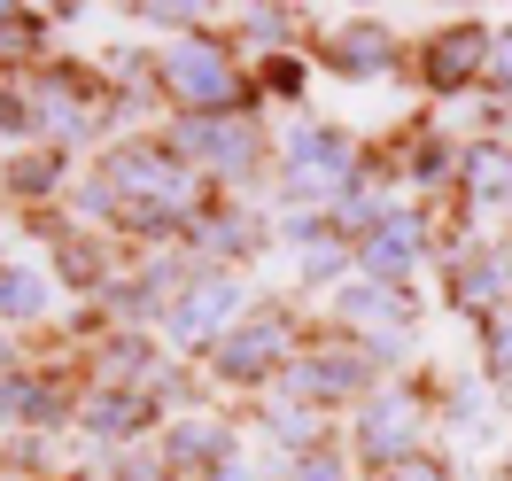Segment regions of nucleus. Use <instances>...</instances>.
<instances>
[{
  "instance_id": "nucleus-1",
  "label": "nucleus",
  "mask_w": 512,
  "mask_h": 481,
  "mask_svg": "<svg viewBox=\"0 0 512 481\" xmlns=\"http://www.w3.org/2000/svg\"><path fill=\"white\" fill-rule=\"evenodd\" d=\"M101 179L125 202V225L140 233H194L202 218V171L171 140H125L117 156H101Z\"/></svg>"
},
{
  "instance_id": "nucleus-2",
  "label": "nucleus",
  "mask_w": 512,
  "mask_h": 481,
  "mask_svg": "<svg viewBox=\"0 0 512 481\" xmlns=\"http://www.w3.org/2000/svg\"><path fill=\"white\" fill-rule=\"evenodd\" d=\"M156 78H163V94L179 101L187 117H249V78L233 70V55H225L210 32L171 39V47L156 55Z\"/></svg>"
},
{
  "instance_id": "nucleus-3",
  "label": "nucleus",
  "mask_w": 512,
  "mask_h": 481,
  "mask_svg": "<svg viewBox=\"0 0 512 481\" xmlns=\"http://www.w3.org/2000/svg\"><path fill=\"white\" fill-rule=\"evenodd\" d=\"M357 179H365V156H357V140L342 125H295L288 140H280V187H288L295 202L334 210Z\"/></svg>"
},
{
  "instance_id": "nucleus-4",
  "label": "nucleus",
  "mask_w": 512,
  "mask_h": 481,
  "mask_svg": "<svg viewBox=\"0 0 512 481\" xmlns=\"http://www.w3.org/2000/svg\"><path fill=\"white\" fill-rule=\"evenodd\" d=\"M334 319L357 326V350L388 365V357L412 350V295L404 288H381V280H342L334 288Z\"/></svg>"
},
{
  "instance_id": "nucleus-5",
  "label": "nucleus",
  "mask_w": 512,
  "mask_h": 481,
  "mask_svg": "<svg viewBox=\"0 0 512 481\" xmlns=\"http://www.w3.org/2000/svg\"><path fill=\"white\" fill-rule=\"evenodd\" d=\"M171 148L210 179H249L256 156H264V132H256V109L249 117H179Z\"/></svg>"
},
{
  "instance_id": "nucleus-6",
  "label": "nucleus",
  "mask_w": 512,
  "mask_h": 481,
  "mask_svg": "<svg viewBox=\"0 0 512 481\" xmlns=\"http://www.w3.org/2000/svg\"><path fill=\"white\" fill-rule=\"evenodd\" d=\"M419 427H427L419 388H373V396L357 404V458H365L373 474H388L396 458L419 450Z\"/></svg>"
},
{
  "instance_id": "nucleus-7",
  "label": "nucleus",
  "mask_w": 512,
  "mask_h": 481,
  "mask_svg": "<svg viewBox=\"0 0 512 481\" xmlns=\"http://www.w3.org/2000/svg\"><path fill=\"white\" fill-rule=\"evenodd\" d=\"M163 326H171L179 350H218L225 334L241 326V280H233V272H194Z\"/></svg>"
},
{
  "instance_id": "nucleus-8",
  "label": "nucleus",
  "mask_w": 512,
  "mask_h": 481,
  "mask_svg": "<svg viewBox=\"0 0 512 481\" xmlns=\"http://www.w3.org/2000/svg\"><path fill=\"white\" fill-rule=\"evenodd\" d=\"M288 342H295L288 311H256V319H241L218 350H210V365H218V381L256 388V381H272V373L288 365Z\"/></svg>"
},
{
  "instance_id": "nucleus-9",
  "label": "nucleus",
  "mask_w": 512,
  "mask_h": 481,
  "mask_svg": "<svg viewBox=\"0 0 512 481\" xmlns=\"http://www.w3.org/2000/svg\"><path fill=\"white\" fill-rule=\"evenodd\" d=\"M32 109H39V125L55 132V140H94V125H101V109H109V94H101L94 70L55 63V70H39Z\"/></svg>"
},
{
  "instance_id": "nucleus-10",
  "label": "nucleus",
  "mask_w": 512,
  "mask_h": 481,
  "mask_svg": "<svg viewBox=\"0 0 512 481\" xmlns=\"http://www.w3.org/2000/svg\"><path fill=\"white\" fill-rule=\"evenodd\" d=\"M489 55H497L489 24H450V32L427 39L419 78H427V94H466V86H489Z\"/></svg>"
},
{
  "instance_id": "nucleus-11",
  "label": "nucleus",
  "mask_w": 512,
  "mask_h": 481,
  "mask_svg": "<svg viewBox=\"0 0 512 481\" xmlns=\"http://www.w3.org/2000/svg\"><path fill=\"white\" fill-rule=\"evenodd\" d=\"M295 404H311V412H326V404H365L373 396V357L365 350H311V357H295Z\"/></svg>"
},
{
  "instance_id": "nucleus-12",
  "label": "nucleus",
  "mask_w": 512,
  "mask_h": 481,
  "mask_svg": "<svg viewBox=\"0 0 512 481\" xmlns=\"http://www.w3.org/2000/svg\"><path fill=\"white\" fill-rule=\"evenodd\" d=\"M427 257V218L419 210H388L365 241H357V280H381V288H404L412 264Z\"/></svg>"
},
{
  "instance_id": "nucleus-13",
  "label": "nucleus",
  "mask_w": 512,
  "mask_h": 481,
  "mask_svg": "<svg viewBox=\"0 0 512 481\" xmlns=\"http://www.w3.org/2000/svg\"><path fill=\"white\" fill-rule=\"evenodd\" d=\"M163 466H171V474H194V481L241 466V458H233V427H225V419H210V412L171 419V435H163Z\"/></svg>"
},
{
  "instance_id": "nucleus-14",
  "label": "nucleus",
  "mask_w": 512,
  "mask_h": 481,
  "mask_svg": "<svg viewBox=\"0 0 512 481\" xmlns=\"http://www.w3.org/2000/svg\"><path fill=\"white\" fill-rule=\"evenodd\" d=\"M156 412H163V404L148 396V388H94V396L78 404V427L101 435V443H125V435H148Z\"/></svg>"
},
{
  "instance_id": "nucleus-15",
  "label": "nucleus",
  "mask_w": 512,
  "mask_h": 481,
  "mask_svg": "<svg viewBox=\"0 0 512 481\" xmlns=\"http://www.w3.org/2000/svg\"><path fill=\"white\" fill-rule=\"evenodd\" d=\"M70 388L63 381H47V373H8L0 381V419L8 427H70Z\"/></svg>"
},
{
  "instance_id": "nucleus-16",
  "label": "nucleus",
  "mask_w": 512,
  "mask_h": 481,
  "mask_svg": "<svg viewBox=\"0 0 512 481\" xmlns=\"http://www.w3.org/2000/svg\"><path fill=\"white\" fill-rule=\"evenodd\" d=\"M458 303L474 311V319H497V311H512V249H481V257L458 264Z\"/></svg>"
},
{
  "instance_id": "nucleus-17",
  "label": "nucleus",
  "mask_w": 512,
  "mask_h": 481,
  "mask_svg": "<svg viewBox=\"0 0 512 481\" xmlns=\"http://www.w3.org/2000/svg\"><path fill=\"white\" fill-rule=\"evenodd\" d=\"M326 70H342V78H381L388 63H396V39L381 32V24H342V32L326 39Z\"/></svg>"
},
{
  "instance_id": "nucleus-18",
  "label": "nucleus",
  "mask_w": 512,
  "mask_h": 481,
  "mask_svg": "<svg viewBox=\"0 0 512 481\" xmlns=\"http://www.w3.org/2000/svg\"><path fill=\"white\" fill-rule=\"evenodd\" d=\"M194 257H249V249H264V225L249 218V210H202L187 233Z\"/></svg>"
},
{
  "instance_id": "nucleus-19",
  "label": "nucleus",
  "mask_w": 512,
  "mask_h": 481,
  "mask_svg": "<svg viewBox=\"0 0 512 481\" xmlns=\"http://www.w3.org/2000/svg\"><path fill=\"white\" fill-rule=\"evenodd\" d=\"M458 179H466V194H474V210H497V202H512V148H497V140L466 148Z\"/></svg>"
},
{
  "instance_id": "nucleus-20",
  "label": "nucleus",
  "mask_w": 512,
  "mask_h": 481,
  "mask_svg": "<svg viewBox=\"0 0 512 481\" xmlns=\"http://www.w3.org/2000/svg\"><path fill=\"white\" fill-rule=\"evenodd\" d=\"M47 303H55L47 272H32V264H0V326H24V319H39Z\"/></svg>"
},
{
  "instance_id": "nucleus-21",
  "label": "nucleus",
  "mask_w": 512,
  "mask_h": 481,
  "mask_svg": "<svg viewBox=\"0 0 512 481\" xmlns=\"http://www.w3.org/2000/svg\"><path fill=\"white\" fill-rule=\"evenodd\" d=\"M55 264H63V280H70V288H101V280H109V264H101V249L86 241V233H63Z\"/></svg>"
},
{
  "instance_id": "nucleus-22",
  "label": "nucleus",
  "mask_w": 512,
  "mask_h": 481,
  "mask_svg": "<svg viewBox=\"0 0 512 481\" xmlns=\"http://www.w3.org/2000/svg\"><path fill=\"white\" fill-rule=\"evenodd\" d=\"M55 179H70V156H63V148H39V156L8 163V187H16V194H47Z\"/></svg>"
},
{
  "instance_id": "nucleus-23",
  "label": "nucleus",
  "mask_w": 512,
  "mask_h": 481,
  "mask_svg": "<svg viewBox=\"0 0 512 481\" xmlns=\"http://www.w3.org/2000/svg\"><path fill=\"white\" fill-rule=\"evenodd\" d=\"M458 163H466V156H458L450 140H435V132H419V140H412V163H404V171H412L419 187H435V179H450Z\"/></svg>"
},
{
  "instance_id": "nucleus-24",
  "label": "nucleus",
  "mask_w": 512,
  "mask_h": 481,
  "mask_svg": "<svg viewBox=\"0 0 512 481\" xmlns=\"http://www.w3.org/2000/svg\"><path fill=\"white\" fill-rule=\"evenodd\" d=\"M350 241H342V233H334V241H319V249H311V257H303V280H311V288H342V272H350Z\"/></svg>"
},
{
  "instance_id": "nucleus-25",
  "label": "nucleus",
  "mask_w": 512,
  "mask_h": 481,
  "mask_svg": "<svg viewBox=\"0 0 512 481\" xmlns=\"http://www.w3.org/2000/svg\"><path fill=\"white\" fill-rule=\"evenodd\" d=\"M481 365H489V381H512V311L481 319Z\"/></svg>"
},
{
  "instance_id": "nucleus-26",
  "label": "nucleus",
  "mask_w": 512,
  "mask_h": 481,
  "mask_svg": "<svg viewBox=\"0 0 512 481\" xmlns=\"http://www.w3.org/2000/svg\"><path fill=\"white\" fill-rule=\"evenodd\" d=\"M272 435H280V443H311V450H319L326 419L311 412V404H280V412H272Z\"/></svg>"
},
{
  "instance_id": "nucleus-27",
  "label": "nucleus",
  "mask_w": 512,
  "mask_h": 481,
  "mask_svg": "<svg viewBox=\"0 0 512 481\" xmlns=\"http://www.w3.org/2000/svg\"><path fill=\"white\" fill-rule=\"evenodd\" d=\"M280 481H350V466L334 458V450H295L288 458V474Z\"/></svg>"
},
{
  "instance_id": "nucleus-28",
  "label": "nucleus",
  "mask_w": 512,
  "mask_h": 481,
  "mask_svg": "<svg viewBox=\"0 0 512 481\" xmlns=\"http://www.w3.org/2000/svg\"><path fill=\"white\" fill-rule=\"evenodd\" d=\"M39 47V16L32 8H0V55H32Z\"/></svg>"
},
{
  "instance_id": "nucleus-29",
  "label": "nucleus",
  "mask_w": 512,
  "mask_h": 481,
  "mask_svg": "<svg viewBox=\"0 0 512 481\" xmlns=\"http://www.w3.org/2000/svg\"><path fill=\"white\" fill-rule=\"evenodd\" d=\"M39 125V109L24 86H0V140H16V132H32Z\"/></svg>"
},
{
  "instance_id": "nucleus-30",
  "label": "nucleus",
  "mask_w": 512,
  "mask_h": 481,
  "mask_svg": "<svg viewBox=\"0 0 512 481\" xmlns=\"http://www.w3.org/2000/svg\"><path fill=\"white\" fill-rule=\"evenodd\" d=\"M109 481H171V466H163V450L148 458V450H125V458H109Z\"/></svg>"
},
{
  "instance_id": "nucleus-31",
  "label": "nucleus",
  "mask_w": 512,
  "mask_h": 481,
  "mask_svg": "<svg viewBox=\"0 0 512 481\" xmlns=\"http://www.w3.org/2000/svg\"><path fill=\"white\" fill-rule=\"evenodd\" d=\"M381 481H450V466H443V458H427V450H412V458H396Z\"/></svg>"
},
{
  "instance_id": "nucleus-32",
  "label": "nucleus",
  "mask_w": 512,
  "mask_h": 481,
  "mask_svg": "<svg viewBox=\"0 0 512 481\" xmlns=\"http://www.w3.org/2000/svg\"><path fill=\"white\" fill-rule=\"evenodd\" d=\"M241 24H249V32L264 39V47H280V39H288V24H295V16H288V8H249Z\"/></svg>"
},
{
  "instance_id": "nucleus-33",
  "label": "nucleus",
  "mask_w": 512,
  "mask_h": 481,
  "mask_svg": "<svg viewBox=\"0 0 512 481\" xmlns=\"http://www.w3.org/2000/svg\"><path fill=\"white\" fill-rule=\"evenodd\" d=\"M489 94L512 101V24L497 32V55H489Z\"/></svg>"
},
{
  "instance_id": "nucleus-34",
  "label": "nucleus",
  "mask_w": 512,
  "mask_h": 481,
  "mask_svg": "<svg viewBox=\"0 0 512 481\" xmlns=\"http://www.w3.org/2000/svg\"><path fill=\"white\" fill-rule=\"evenodd\" d=\"M264 86H272V94H303V63H295V55H272V63H264Z\"/></svg>"
},
{
  "instance_id": "nucleus-35",
  "label": "nucleus",
  "mask_w": 512,
  "mask_h": 481,
  "mask_svg": "<svg viewBox=\"0 0 512 481\" xmlns=\"http://www.w3.org/2000/svg\"><path fill=\"white\" fill-rule=\"evenodd\" d=\"M450 419H458V427H474V419H481V388H458V404H450Z\"/></svg>"
},
{
  "instance_id": "nucleus-36",
  "label": "nucleus",
  "mask_w": 512,
  "mask_h": 481,
  "mask_svg": "<svg viewBox=\"0 0 512 481\" xmlns=\"http://www.w3.org/2000/svg\"><path fill=\"white\" fill-rule=\"evenodd\" d=\"M210 481H256V466H225V474H210Z\"/></svg>"
},
{
  "instance_id": "nucleus-37",
  "label": "nucleus",
  "mask_w": 512,
  "mask_h": 481,
  "mask_svg": "<svg viewBox=\"0 0 512 481\" xmlns=\"http://www.w3.org/2000/svg\"><path fill=\"white\" fill-rule=\"evenodd\" d=\"M8 373H16V365H8V342H0V381H8Z\"/></svg>"
},
{
  "instance_id": "nucleus-38",
  "label": "nucleus",
  "mask_w": 512,
  "mask_h": 481,
  "mask_svg": "<svg viewBox=\"0 0 512 481\" xmlns=\"http://www.w3.org/2000/svg\"><path fill=\"white\" fill-rule=\"evenodd\" d=\"M505 474H512V450H505Z\"/></svg>"
}]
</instances>
